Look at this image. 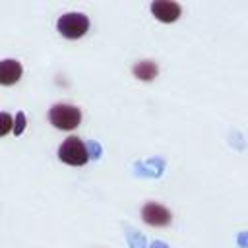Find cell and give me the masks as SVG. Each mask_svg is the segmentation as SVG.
Masks as SVG:
<instances>
[{"label":"cell","instance_id":"6da1fadb","mask_svg":"<svg viewBox=\"0 0 248 248\" xmlns=\"http://www.w3.org/2000/svg\"><path fill=\"white\" fill-rule=\"evenodd\" d=\"M48 120L54 128L58 130H64V132H70V130H76L81 122V112L78 107L74 105H68V103H58V105H52L50 110H48Z\"/></svg>","mask_w":248,"mask_h":248},{"label":"cell","instance_id":"ba28073f","mask_svg":"<svg viewBox=\"0 0 248 248\" xmlns=\"http://www.w3.org/2000/svg\"><path fill=\"white\" fill-rule=\"evenodd\" d=\"M8 132H14V118L8 112H0V138Z\"/></svg>","mask_w":248,"mask_h":248},{"label":"cell","instance_id":"8992f818","mask_svg":"<svg viewBox=\"0 0 248 248\" xmlns=\"http://www.w3.org/2000/svg\"><path fill=\"white\" fill-rule=\"evenodd\" d=\"M21 64L14 58L0 60V85H14L21 78Z\"/></svg>","mask_w":248,"mask_h":248},{"label":"cell","instance_id":"277c9868","mask_svg":"<svg viewBox=\"0 0 248 248\" xmlns=\"http://www.w3.org/2000/svg\"><path fill=\"white\" fill-rule=\"evenodd\" d=\"M141 219L151 227H167L172 221V215L165 205L151 202V203H145L141 207Z\"/></svg>","mask_w":248,"mask_h":248},{"label":"cell","instance_id":"5b68a950","mask_svg":"<svg viewBox=\"0 0 248 248\" xmlns=\"http://www.w3.org/2000/svg\"><path fill=\"white\" fill-rule=\"evenodd\" d=\"M151 12H153V16H155L159 21H163V23H172V21H176V19L180 17V14H182L180 6H178L176 2H170V0H155V2L151 4Z\"/></svg>","mask_w":248,"mask_h":248},{"label":"cell","instance_id":"52a82bcc","mask_svg":"<svg viewBox=\"0 0 248 248\" xmlns=\"http://www.w3.org/2000/svg\"><path fill=\"white\" fill-rule=\"evenodd\" d=\"M132 72H134V76H136L138 79H141V81H151V79L157 78L159 68H157V64H155L153 60H141V62H138V64L132 68Z\"/></svg>","mask_w":248,"mask_h":248},{"label":"cell","instance_id":"9c48e42d","mask_svg":"<svg viewBox=\"0 0 248 248\" xmlns=\"http://www.w3.org/2000/svg\"><path fill=\"white\" fill-rule=\"evenodd\" d=\"M21 128H25V114L17 112V126L14 128V134H21Z\"/></svg>","mask_w":248,"mask_h":248},{"label":"cell","instance_id":"7a4b0ae2","mask_svg":"<svg viewBox=\"0 0 248 248\" xmlns=\"http://www.w3.org/2000/svg\"><path fill=\"white\" fill-rule=\"evenodd\" d=\"M56 29L66 39H79L87 33L89 19H87V16H83L79 12H70V14L60 16V19L56 23Z\"/></svg>","mask_w":248,"mask_h":248},{"label":"cell","instance_id":"3957f363","mask_svg":"<svg viewBox=\"0 0 248 248\" xmlns=\"http://www.w3.org/2000/svg\"><path fill=\"white\" fill-rule=\"evenodd\" d=\"M58 157L62 163L72 165V167H81L89 161V153L85 143L79 138H68L62 141V145L58 147Z\"/></svg>","mask_w":248,"mask_h":248}]
</instances>
